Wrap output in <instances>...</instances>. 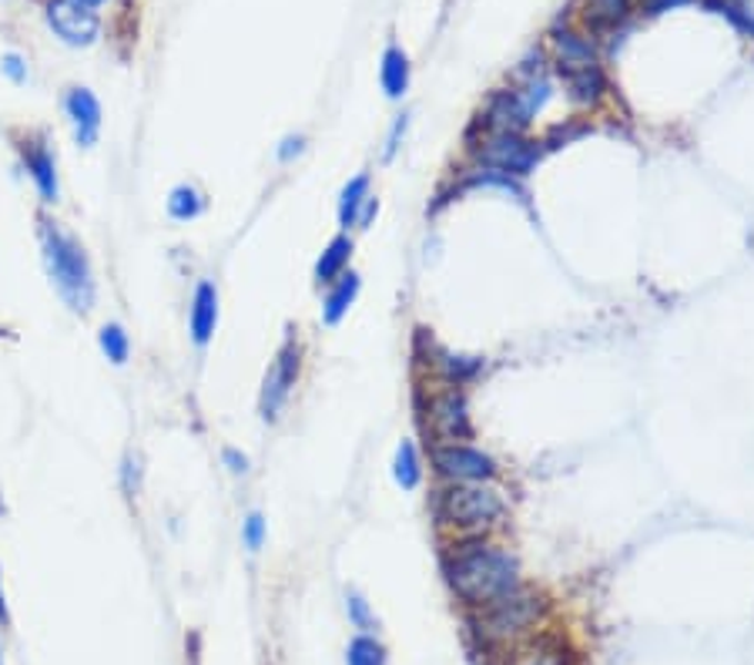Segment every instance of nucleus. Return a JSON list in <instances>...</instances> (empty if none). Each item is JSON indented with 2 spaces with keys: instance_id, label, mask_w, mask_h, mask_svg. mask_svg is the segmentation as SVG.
<instances>
[{
  "instance_id": "nucleus-1",
  "label": "nucleus",
  "mask_w": 754,
  "mask_h": 665,
  "mask_svg": "<svg viewBox=\"0 0 754 665\" xmlns=\"http://www.w3.org/2000/svg\"><path fill=\"white\" fill-rule=\"evenodd\" d=\"M443 572L446 582L453 589L456 598H463L469 608H479L499 595L514 592L520 582V562L514 559L510 551H503L496 544L466 538L459 544H453L443 559Z\"/></svg>"
},
{
  "instance_id": "nucleus-2",
  "label": "nucleus",
  "mask_w": 754,
  "mask_h": 665,
  "mask_svg": "<svg viewBox=\"0 0 754 665\" xmlns=\"http://www.w3.org/2000/svg\"><path fill=\"white\" fill-rule=\"evenodd\" d=\"M38 239H41V259H44V269H48L54 293L64 299L68 309H74L81 316L91 313L94 296H97V283H94L91 256L81 246V239L74 233H68L54 218H41Z\"/></svg>"
},
{
  "instance_id": "nucleus-3",
  "label": "nucleus",
  "mask_w": 754,
  "mask_h": 665,
  "mask_svg": "<svg viewBox=\"0 0 754 665\" xmlns=\"http://www.w3.org/2000/svg\"><path fill=\"white\" fill-rule=\"evenodd\" d=\"M547 612V598L534 589L517 585L514 592L499 595L479 608H473V628L483 645H510L524 638Z\"/></svg>"
},
{
  "instance_id": "nucleus-4",
  "label": "nucleus",
  "mask_w": 754,
  "mask_h": 665,
  "mask_svg": "<svg viewBox=\"0 0 754 665\" xmlns=\"http://www.w3.org/2000/svg\"><path fill=\"white\" fill-rule=\"evenodd\" d=\"M433 511H436V521L443 528L466 534V538H476L507 514V501H503L499 491H493L486 481L446 484V488H440Z\"/></svg>"
},
{
  "instance_id": "nucleus-5",
  "label": "nucleus",
  "mask_w": 754,
  "mask_h": 665,
  "mask_svg": "<svg viewBox=\"0 0 754 665\" xmlns=\"http://www.w3.org/2000/svg\"><path fill=\"white\" fill-rule=\"evenodd\" d=\"M420 420H423V430L433 437V443L473 440L469 407H466V393L459 387L440 383L436 390H430L423 407H420Z\"/></svg>"
},
{
  "instance_id": "nucleus-6",
  "label": "nucleus",
  "mask_w": 754,
  "mask_h": 665,
  "mask_svg": "<svg viewBox=\"0 0 754 665\" xmlns=\"http://www.w3.org/2000/svg\"><path fill=\"white\" fill-rule=\"evenodd\" d=\"M469 152L483 168H496V172H507L514 178H527L537 168L544 145L530 142L527 135H479V139H473Z\"/></svg>"
},
{
  "instance_id": "nucleus-7",
  "label": "nucleus",
  "mask_w": 754,
  "mask_h": 665,
  "mask_svg": "<svg viewBox=\"0 0 754 665\" xmlns=\"http://www.w3.org/2000/svg\"><path fill=\"white\" fill-rule=\"evenodd\" d=\"M430 458L446 484H476L496 478V461L473 443H433Z\"/></svg>"
},
{
  "instance_id": "nucleus-8",
  "label": "nucleus",
  "mask_w": 754,
  "mask_h": 665,
  "mask_svg": "<svg viewBox=\"0 0 754 665\" xmlns=\"http://www.w3.org/2000/svg\"><path fill=\"white\" fill-rule=\"evenodd\" d=\"M299 370H302V347H299L296 340H289V344L276 354L272 367L266 370L262 397H259V413H262V420H269V423L279 420L282 407L289 403V397H292V390H296V383H299Z\"/></svg>"
},
{
  "instance_id": "nucleus-9",
  "label": "nucleus",
  "mask_w": 754,
  "mask_h": 665,
  "mask_svg": "<svg viewBox=\"0 0 754 665\" xmlns=\"http://www.w3.org/2000/svg\"><path fill=\"white\" fill-rule=\"evenodd\" d=\"M44 18L54 38H61L68 48H91L101 38V18L78 0H48Z\"/></svg>"
},
{
  "instance_id": "nucleus-10",
  "label": "nucleus",
  "mask_w": 754,
  "mask_h": 665,
  "mask_svg": "<svg viewBox=\"0 0 754 665\" xmlns=\"http://www.w3.org/2000/svg\"><path fill=\"white\" fill-rule=\"evenodd\" d=\"M18 152H21L24 172H28V178L34 182L41 202H44V205H58V198H61L58 158H54L51 145L44 142V135H28V139L18 145Z\"/></svg>"
},
{
  "instance_id": "nucleus-11",
  "label": "nucleus",
  "mask_w": 754,
  "mask_h": 665,
  "mask_svg": "<svg viewBox=\"0 0 754 665\" xmlns=\"http://www.w3.org/2000/svg\"><path fill=\"white\" fill-rule=\"evenodd\" d=\"M64 111H68V122L74 129V142L78 149H94L97 135H101V101L94 98L91 88H68L64 94Z\"/></svg>"
},
{
  "instance_id": "nucleus-12",
  "label": "nucleus",
  "mask_w": 754,
  "mask_h": 665,
  "mask_svg": "<svg viewBox=\"0 0 754 665\" xmlns=\"http://www.w3.org/2000/svg\"><path fill=\"white\" fill-rule=\"evenodd\" d=\"M215 326H218V289L211 279H198V286L192 293V309H188V332L198 350H205L211 344Z\"/></svg>"
},
{
  "instance_id": "nucleus-13",
  "label": "nucleus",
  "mask_w": 754,
  "mask_h": 665,
  "mask_svg": "<svg viewBox=\"0 0 754 665\" xmlns=\"http://www.w3.org/2000/svg\"><path fill=\"white\" fill-rule=\"evenodd\" d=\"M554 58H557V71H577V68H590V64H600L597 61V51L590 44V38L564 28V31H554Z\"/></svg>"
},
{
  "instance_id": "nucleus-14",
  "label": "nucleus",
  "mask_w": 754,
  "mask_h": 665,
  "mask_svg": "<svg viewBox=\"0 0 754 665\" xmlns=\"http://www.w3.org/2000/svg\"><path fill=\"white\" fill-rule=\"evenodd\" d=\"M426 364L440 377V383H450V387H463V383H469L483 370V360L459 357V354H450L443 347H430V360Z\"/></svg>"
},
{
  "instance_id": "nucleus-15",
  "label": "nucleus",
  "mask_w": 754,
  "mask_h": 665,
  "mask_svg": "<svg viewBox=\"0 0 754 665\" xmlns=\"http://www.w3.org/2000/svg\"><path fill=\"white\" fill-rule=\"evenodd\" d=\"M359 289H362L359 273L345 269V273L329 286V293H326V299H322V323H326V326H339V323L345 319V313L352 309Z\"/></svg>"
},
{
  "instance_id": "nucleus-16",
  "label": "nucleus",
  "mask_w": 754,
  "mask_h": 665,
  "mask_svg": "<svg viewBox=\"0 0 754 665\" xmlns=\"http://www.w3.org/2000/svg\"><path fill=\"white\" fill-rule=\"evenodd\" d=\"M564 84H567V94L574 104H597L607 91V78H603V68L600 64H590V68H577V71H564L560 74Z\"/></svg>"
},
{
  "instance_id": "nucleus-17",
  "label": "nucleus",
  "mask_w": 754,
  "mask_h": 665,
  "mask_svg": "<svg viewBox=\"0 0 754 665\" xmlns=\"http://www.w3.org/2000/svg\"><path fill=\"white\" fill-rule=\"evenodd\" d=\"M380 84H383V91H386L393 101L406 94V88H410V58H406V51H403V48L390 44V48L383 51Z\"/></svg>"
},
{
  "instance_id": "nucleus-18",
  "label": "nucleus",
  "mask_w": 754,
  "mask_h": 665,
  "mask_svg": "<svg viewBox=\"0 0 754 665\" xmlns=\"http://www.w3.org/2000/svg\"><path fill=\"white\" fill-rule=\"evenodd\" d=\"M349 259H352V239L349 236H335L322 249V256L316 259V283L319 286H332L349 269Z\"/></svg>"
},
{
  "instance_id": "nucleus-19",
  "label": "nucleus",
  "mask_w": 754,
  "mask_h": 665,
  "mask_svg": "<svg viewBox=\"0 0 754 665\" xmlns=\"http://www.w3.org/2000/svg\"><path fill=\"white\" fill-rule=\"evenodd\" d=\"M627 14H631V0H587L583 21L593 34H603V31H613L617 24H623Z\"/></svg>"
},
{
  "instance_id": "nucleus-20",
  "label": "nucleus",
  "mask_w": 754,
  "mask_h": 665,
  "mask_svg": "<svg viewBox=\"0 0 754 665\" xmlns=\"http://www.w3.org/2000/svg\"><path fill=\"white\" fill-rule=\"evenodd\" d=\"M369 198H372V192H369V175H365V172H359L355 178L345 182V188H342V195H339V226H342V229L359 226L362 205H365Z\"/></svg>"
},
{
  "instance_id": "nucleus-21",
  "label": "nucleus",
  "mask_w": 754,
  "mask_h": 665,
  "mask_svg": "<svg viewBox=\"0 0 754 665\" xmlns=\"http://www.w3.org/2000/svg\"><path fill=\"white\" fill-rule=\"evenodd\" d=\"M205 208H208V198L198 185L182 182L168 192V215L175 222H195L198 215H205Z\"/></svg>"
},
{
  "instance_id": "nucleus-22",
  "label": "nucleus",
  "mask_w": 754,
  "mask_h": 665,
  "mask_svg": "<svg viewBox=\"0 0 754 665\" xmlns=\"http://www.w3.org/2000/svg\"><path fill=\"white\" fill-rule=\"evenodd\" d=\"M507 665H567V652L557 638H534L524 648H517Z\"/></svg>"
},
{
  "instance_id": "nucleus-23",
  "label": "nucleus",
  "mask_w": 754,
  "mask_h": 665,
  "mask_svg": "<svg viewBox=\"0 0 754 665\" xmlns=\"http://www.w3.org/2000/svg\"><path fill=\"white\" fill-rule=\"evenodd\" d=\"M97 347L107 357V364H114V367H124L132 357V337L121 323H104L97 329Z\"/></svg>"
},
{
  "instance_id": "nucleus-24",
  "label": "nucleus",
  "mask_w": 754,
  "mask_h": 665,
  "mask_svg": "<svg viewBox=\"0 0 754 665\" xmlns=\"http://www.w3.org/2000/svg\"><path fill=\"white\" fill-rule=\"evenodd\" d=\"M393 478L403 491H416L423 484V461H420V451L413 440L400 443L396 461H393Z\"/></svg>"
},
{
  "instance_id": "nucleus-25",
  "label": "nucleus",
  "mask_w": 754,
  "mask_h": 665,
  "mask_svg": "<svg viewBox=\"0 0 754 665\" xmlns=\"http://www.w3.org/2000/svg\"><path fill=\"white\" fill-rule=\"evenodd\" d=\"M345 665H386V648L372 635H355L345 648Z\"/></svg>"
},
{
  "instance_id": "nucleus-26",
  "label": "nucleus",
  "mask_w": 754,
  "mask_h": 665,
  "mask_svg": "<svg viewBox=\"0 0 754 665\" xmlns=\"http://www.w3.org/2000/svg\"><path fill=\"white\" fill-rule=\"evenodd\" d=\"M266 538H269V521H266L259 511H248L245 521H241V544H245L251 554H259L262 544H266Z\"/></svg>"
},
{
  "instance_id": "nucleus-27",
  "label": "nucleus",
  "mask_w": 754,
  "mask_h": 665,
  "mask_svg": "<svg viewBox=\"0 0 754 665\" xmlns=\"http://www.w3.org/2000/svg\"><path fill=\"white\" fill-rule=\"evenodd\" d=\"M711 8H714L717 14H724L734 28H741L744 34H751V38H754V11L741 8L737 0H711Z\"/></svg>"
},
{
  "instance_id": "nucleus-28",
  "label": "nucleus",
  "mask_w": 754,
  "mask_h": 665,
  "mask_svg": "<svg viewBox=\"0 0 754 665\" xmlns=\"http://www.w3.org/2000/svg\"><path fill=\"white\" fill-rule=\"evenodd\" d=\"M345 612H349V622H352L355 628H362V632H369V628L375 625V618H372V612H369V605H365L362 595H349V598H345Z\"/></svg>"
},
{
  "instance_id": "nucleus-29",
  "label": "nucleus",
  "mask_w": 754,
  "mask_h": 665,
  "mask_svg": "<svg viewBox=\"0 0 754 665\" xmlns=\"http://www.w3.org/2000/svg\"><path fill=\"white\" fill-rule=\"evenodd\" d=\"M221 464H225L228 474H235V478L248 474V458H245L241 451H235V448H225V451H221Z\"/></svg>"
},
{
  "instance_id": "nucleus-30",
  "label": "nucleus",
  "mask_w": 754,
  "mask_h": 665,
  "mask_svg": "<svg viewBox=\"0 0 754 665\" xmlns=\"http://www.w3.org/2000/svg\"><path fill=\"white\" fill-rule=\"evenodd\" d=\"M306 152V135H289L282 145H279V162H292Z\"/></svg>"
},
{
  "instance_id": "nucleus-31",
  "label": "nucleus",
  "mask_w": 754,
  "mask_h": 665,
  "mask_svg": "<svg viewBox=\"0 0 754 665\" xmlns=\"http://www.w3.org/2000/svg\"><path fill=\"white\" fill-rule=\"evenodd\" d=\"M0 68H4V74H8L14 84H24V81H28V68H24V61H21L18 54H8Z\"/></svg>"
},
{
  "instance_id": "nucleus-32",
  "label": "nucleus",
  "mask_w": 754,
  "mask_h": 665,
  "mask_svg": "<svg viewBox=\"0 0 754 665\" xmlns=\"http://www.w3.org/2000/svg\"><path fill=\"white\" fill-rule=\"evenodd\" d=\"M681 4H691V0H641V11H648V14H664V11L681 8Z\"/></svg>"
},
{
  "instance_id": "nucleus-33",
  "label": "nucleus",
  "mask_w": 754,
  "mask_h": 665,
  "mask_svg": "<svg viewBox=\"0 0 754 665\" xmlns=\"http://www.w3.org/2000/svg\"><path fill=\"white\" fill-rule=\"evenodd\" d=\"M403 132H406V115H400V119H396V125H393V132H390V142H386V158H393V155H396Z\"/></svg>"
},
{
  "instance_id": "nucleus-34",
  "label": "nucleus",
  "mask_w": 754,
  "mask_h": 665,
  "mask_svg": "<svg viewBox=\"0 0 754 665\" xmlns=\"http://www.w3.org/2000/svg\"><path fill=\"white\" fill-rule=\"evenodd\" d=\"M0 628H11V608H8V595H4V579H0Z\"/></svg>"
},
{
  "instance_id": "nucleus-35",
  "label": "nucleus",
  "mask_w": 754,
  "mask_h": 665,
  "mask_svg": "<svg viewBox=\"0 0 754 665\" xmlns=\"http://www.w3.org/2000/svg\"><path fill=\"white\" fill-rule=\"evenodd\" d=\"M375 208H380V202H375V198H369V202L362 205V215H359V229H365V226H369V222H372V215H375Z\"/></svg>"
},
{
  "instance_id": "nucleus-36",
  "label": "nucleus",
  "mask_w": 754,
  "mask_h": 665,
  "mask_svg": "<svg viewBox=\"0 0 754 665\" xmlns=\"http://www.w3.org/2000/svg\"><path fill=\"white\" fill-rule=\"evenodd\" d=\"M78 4H84V8H91V11H94V8H101V4H104V0H78Z\"/></svg>"
},
{
  "instance_id": "nucleus-37",
  "label": "nucleus",
  "mask_w": 754,
  "mask_h": 665,
  "mask_svg": "<svg viewBox=\"0 0 754 665\" xmlns=\"http://www.w3.org/2000/svg\"><path fill=\"white\" fill-rule=\"evenodd\" d=\"M0 665H4V655H0Z\"/></svg>"
}]
</instances>
